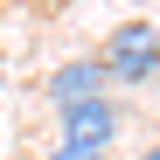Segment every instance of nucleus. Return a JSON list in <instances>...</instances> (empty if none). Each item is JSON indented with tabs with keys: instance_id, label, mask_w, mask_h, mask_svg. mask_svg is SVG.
<instances>
[{
	"instance_id": "obj_1",
	"label": "nucleus",
	"mask_w": 160,
	"mask_h": 160,
	"mask_svg": "<svg viewBox=\"0 0 160 160\" xmlns=\"http://www.w3.org/2000/svg\"><path fill=\"white\" fill-rule=\"evenodd\" d=\"M98 63H104L112 84H146V77L160 70V28H153V21H118Z\"/></svg>"
},
{
	"instance_id": "obj_2",
	"label": "nucleus",
	"mask_w": 160,
	"mask_h": 160,
	"mask_svg": "<svg viewBox=\"0 0 160 160\" xmlns=\"http://www.w3.org/2000/svg\"><path fill=\"white\" fill-rule=\"evenodd\" d=\"M118 139V104L112 98H91V104H70V112H56V146H77V153H112Z\"/></svg>"
},
{
	"instance_id": "obj_3",
	"label": "nucleus",
	"mask_w": 160,
	"mask_h": 160,
	"mask_svg": "<svg viewBox=\"0 0 160 160\" xmlns=\"http://www.w3.org/2000/svg\"><path fill=\"white\" fill-rule=\"evenodd\" d=\"M49 98H56V112H70V104L112 98V77H104V63H98V56H77V63H63L56 77H49Z\"/></svg>"
},
{
	"instance_id": "obj_4",
	"label": "nucleus",
	"mask_w": 160,
	"mask_h": 160,
	"mask_svg": "<svg viewBox=\"0 0 160 160\" xmlns=\"http://www.w3.org/2000/svg\"><path fill=\"white\" fill-rule=\"evenodd\" d=\"M49 160H98V153H77V146H49Z\"/></svg>"
},
{
	"instance_id": "obj_5",
	"label": "nucleus",
	"mask_w": 160,
	"mask_h": 160,
	"mask_svg": "<svg viewBox=\"0 0 160 160\" xmlns=\"http://www.w3.org/2000/svg\"><path fill=\"white\" fill-rule=\"evenodd\" d=\"M139 160H160V146H146V153H139Z\"/></svg>"
}]
</instances>
